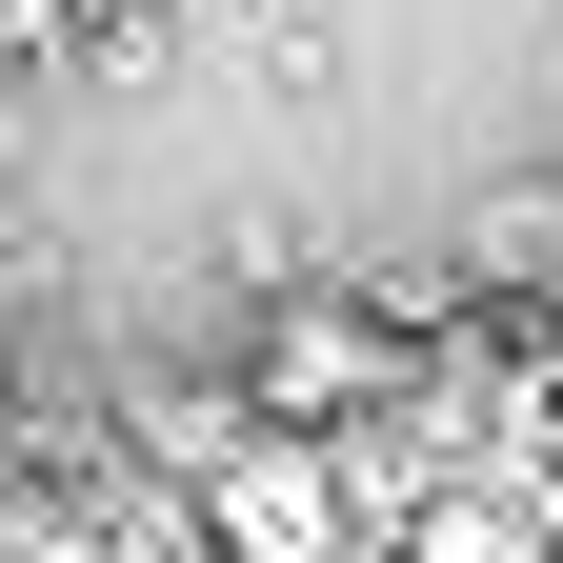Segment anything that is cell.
<instances>
[{
    "label": "cell",
    "instance_id": "cell-1",
    "mask_svg": "<svg viewBox=\"0 0 563 563\" xmlns=\"http://www.w3.org/2000/svg\"><path fill=\"white\" fill-rule=\"evenodd\" d=\"M383 383H402V322L342 302V282H322V302H262V342H242V402L262 422H363Z\"/></svg>",
    "mask_w": 563,
    "mask_h": 563
},
{
    "label": "cell",
    "instance_id": "cell-2",
    "mask_svg": "<svg viewBox=\"0 0 563 563\" xmlns=\"http://www.w3.org/2000/svg\"><path fill=\"white\" fill-rule=\"evenodd\" d=\"M41 41H60V0H0V60H41Z\"/></svg>",
    "mask_w": 563,
    "mask_h": 563
}]
</instances>
